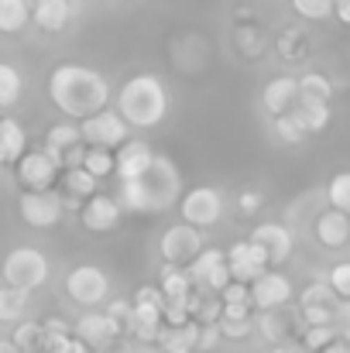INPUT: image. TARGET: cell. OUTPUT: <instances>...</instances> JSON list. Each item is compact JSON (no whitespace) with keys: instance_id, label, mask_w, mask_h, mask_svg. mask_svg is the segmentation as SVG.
<instances>
[{"instance_id":"obj_1","label":"cell","mask_w":350,"mask_h":353,"mask_svg":"<svg viewBox=\"0 0 350 353\" xmlns=\"http://www.w3.org/2000/svg\"><path fill=\"white\" fill-rule=\"evenodd\" d=\"M48 97L52 103L72 120H86L100 110H107L110 103V83L104 72L90 69V65H76L66 62L59 69H52L48 76Z\"/></svg>"},{"instance_id":"obj_2","label":"cell","mask_w":350,"mask_h":353,"mask_svg":"<svg viewBox=\"0 0 350 353\" xmlns=\"http://www.w3.org/2000/svg\"><path fill=\"white\" fill-rule=\"evenodd\" d=\"M179 196H182V175L175 161L165 154H155L151 168L141 179L120 182L117 206L127 213H165L179 203Z\"/></svg>"},{"instance_id":"obj_3","label":"cell","mask_w":350,"mask_h":353,"mask_svg":"<svg viewBox=\"0 0 350 353\" xmlns=\"http://www.w3.org/2000/svg\"><path fill=\"white\" fill-rule=\"evenodd\" d=\"M117 114L127 120V127H158L168 117V90L158 76L141 72L130 76L117 93Z\"/></svg>"},{"instance_id":"obj_4","label":"cell","mask_w":350,"mask_h":353,"mask_svg":"<svg viewBox=\"0 0 350 353\" xmlns=\"http://www.w3.org/2000/svg\"><path fill=\"white\" fill-rule=\"evenodd\" d=\"M0 274H3V285L21 288V292L31 295L35 288H41V285L48 281V257H45L38 247L21 243V247L7 250V257H3V264H0Z\"/></svg>"},{"instance_id":"obj_5","label":"cell","mask_w":350,"mask_h":353,"mask_svg":"<svg viewBox=\"0 0 350 353\" xmlns=\"http://www.w3.org/2000/svg\"><path fill=\"white\" fill-rule=\"evenodd\" d=\"M179 213H182V223H189L196 230L217 227L224 216V192L213 185H196L179 196Z\"/></svg>"},{"instance_id":"obj_6","label":"cell","mask_w":350,"mask_h":353,"mask_svg":"<svg viewBox=\"0 0 350 353\" xmlns=\"http://www.w3.org/2000/svg\"><path fill=\"white\" fill-rule=\"evenodd\" d=\"M66 295L76 305H100L110 295V278L97 264H79L66 274Z\"/></svg>"},{"instance_id":"obj_7","label":"cell","mask_w":350,"mask_h":353,"mask_svg":"<svg viewBox=\"0 0 350 353\" xmlns=\"http://www.w3.org/2000/svg\"><path fill=\"white\" fill-rule=\"evenodd\" d=\"M127 130H130L127 120L120 117L117 110H100L93 117L79 120V137H83L86 148H104V151L120 148L127 141Z\"/></svg>"},{"instance_id":"obj_8","label":"cell","mask_w":350,"mask_h":353,"mask_svg":"<svg viewBox=\"0 0 350 353\" xmlns=\"http://www.w3.org/2000/svg\"><path fill=\"white\" fill-rule=\"evenodd\" d=\"M17 213H21V220H24L28 227H35V230H52V227L62 220L66 206H62V196H59L55 189H41V192H24V196L17 199Z\"/></svg>"},{"instance_id":"obj_9","label":"cell","mask_w":350,"mask_h":353,"mask_svg":"<svg viewBox=\"0 0 350 353\" xmlns=\"http://www.w3.org/2000/svg\"><path fill=\"white\" fill-rule=\"evenodd\" d=\"M227 254V271H231V281H240V285H251L254 278H261L268 271V254L247 236V240H237L231 243Z\"/></svg>"},{"instance_id":"obj_10","label":"cell","mask_w":350,"mask_h":353,"mask_svg":"<svg viewBox=\"0 0 350 353\" xmlns=\"http://www.w3.org/2000/svg\"><path fill=\"white\" fill-rule=\"evenodd\" d=\"M162 257H165V264H175V268H189L193 264V257L203 250V234L196 230V227H189V223H175V227H168L165 234H162Z\"/></svg>"},{"instance_id":"obj_11","label":"cell","mask_w":350,"mask_h":353,"mask_svg":"<svg viewBox=\"0 0 350 353\" xmlns=\"http://www.w3.org/2000/svg\"><path fill=\"white\" fill-rule=\"evenodd\" d=\"M186 274H189V281H193V285L200 281L206 292H224V288L231 285L227 254H224L220 247H213V250H200V254L193 257V264L186 268Z\"/></svg>"},{"instance_id":"obj_12","label":"cell","mask_w":350,"mask_h":353,"mask_svg":"<svg viewBox=\"0 0 350 353\" xmlns=\"http://www.w3.org/2000/svg\"><path fill=\"white\" fill-rule=\"evenodd\" d=\"M62 165H55L45 151H24L21 161H17V182L28 189V192H41V189H52L55 179H59Z\"/></svg>"},{"instance_id":"obj_13","label":"cell","mask_w":350,"mask_h":353,"mask_svg":"<svg viewBox=\"0 0 350 353\" xmlns=\"http://www.w3.org/2000/svg\"><path fill=\"white\" fill-rule=\"evenodd\" d=\"M72 336L79 340V343H86V347H97V350H104V347H110L117 343L120 336H124V326L110 319L107 312H86V316H79V323L72 326Z\"/></svg>"},{"instance_id":"obj_14","label":"cell","mask_w":350,"mask_h":353,"mask_svg":"<svg viewBox=\"0 0 350 353\" xmlns=\"http://www.w3.org/2000/svg\"><path fill=\"white\" fill-rule=\"evenodd\" d=\"M247 288H251V305L261 309V312L282 309V305L292 299V281H289L282 271H264V274L254 278Z\"/></svg>"},{"instance_id":"obj_15","label":"cell","mask_w":350,"mask_h":353,"mask_svg":"<svg viewBox=\"0 0 350 353\" xmlns=\"http://www.w3.org/2000/svg\"><path fill=\"white\" fill-rule=\"evenodd\" d=\"M155 161V151L144 144V141H124L114 154V175L120 182H130V179H141Z\"/></svg>"},{"instance_id":"obj_16","label":"cell","mask_w":350,"mask_h":353,"mask_svg":"<svg viewBox=\"0 0 350 353\" xmlns=\"http://www.w3.org/2000/svg\"><path fill=\"white\" fill-rule=\"evenodd\" d=\"M251 240L268 254V264H285L292 257V247H295V236L285 223H261V227H254Z\"/></svg>"},{"instance_id":"obj_17","label":"cell","mask_w":350,"mask_h":353,"mask_svg":"<svg viewBox=\"0 0 350 353\" xmlns=\"http://www.w3.org/2000/svg\"><path fill=\"white\" fill-rule=\"evenodd\" d=\"M120 206H117L114 196H90L86 206H83V227L90 234H110L120 227Z\"/></svg>"},{"instance_id":"obj_18","label":"cell","mask_w":350,"mask_h":353,"mask_svg":"<svg viewBox=\"0 0 350 353\" xmlns=\"http://www.w3.org/2000/svg\"><path fill=\"white\" fill-rule=\"evenodd\" d=\"M295 100H299V83H295L292 76H275V79L264 83L261 103H264V110H268L271 117L289 114V110L295 107Z\"/></svg>"},{"instance_id":"obj_19","label":"cell","mask_w":350,"mask_h":353,"mask_svg":"<svg viewBox=\"0 0 350 353\" xmlns=\"http://www.w3.org/2000/svg\"><path fill=\"white\" fill-rule=\"evenodd\" d=\"M72 0H31V21L41 31H62L72 21Z\"/></svg>"},{"instance_id":"obj_20","label":"cell","mask_w":350,"mask_h":353,"mask_svg":"<svg viewBox=\"0 0 350 353\" xmlns=\"http://www.w3.org/2000/svg\"><path fill=\"white\" fill-rule=\"evenodd\" d=\"M316 240L323 247H347L350 243V216L340 210H323L316 216Z\"/></svg>"},{"instance_id":"obj_21","label":"cell","mask_w":350,"mask_h":353,"mask_svg":"<svg viewBox=\"0 0 350 353\" xmlns=\"http://www.w3.org/2000/svg\"><path fill=\"white\" fill-rule=\"evenodd\" d=\"M28 148V134L14 117H0V168L3 165H17L21 154Z\"/></svg>"},{"instance_id":"obj_22","label":"cell","mask_w":350,"mask_h":353,"mask_svg":"<svg viewBox=\"0 0 350 353\" xmlns=\"http://www.w3.org/2000/svg\"><path fill=\"white\" fill-rule=\"evenodd\" d=\"M196 340H200V323H196V319H189L186 326L162 330L158 347H162V353H193L196 350Z\"/></svg>"},{"instance_id":"obj_23","label":"cell","mask_w":350,"mask_h":353,"mask_svg":"<svg viewBox=\"0 0 350 353\" xmlns=\"http://www.w3.org/2000/svg\"><path fill=\"white\" fill-rule=\"evenodd\" d=\"M289 114L299 120V127H302L306 134H320V130H327V123H330V103L295 100V107H292Z\"/></svg>"},{"instance_id":"obj_24","label":"cell","mask_w":350,"mask_h":353,"mask_svg":"<svg viewBox=\"0 0 350 353\" xmlns=\"http://www.w3.org/2000/svg\"><path fill=\"white\" fill-rule=\"evenodd\" d=\"M220 305H224V316L220 319H251V288L240 285V281H231L224 292H220Z\"/></svg>"},{"instance_id":"obj_25","label":"cell","mask_w":350,"mask_h":353,"mask_svg":"<svg viewBox=\"0 0 350 353\" xmlns=\"http://www.w3.org/2000/svg\"><path fill=\"white\" fill-rule=\"evenodd\" d=\"M31 21V0H0V31L17 34Z\"/></svg>"},{"instance_id":"obj_26","label":"cell","mask_w":350,"mask_h":353,"mask_svg":"<svg viewBox=\"0 0 350 353\" xmlns=\"http://www.w3.org/2000/svg\"><path fill=\"white\" fill-rule=\"evenodd\" d=\"M28 312V292L0 285V323H21Z\"/></svg>"},{"instance_id":"obj_27","label":"cell","mask_w":350,"mask_h":353,"mask_svg":"<svg viewBox=\"0 0 350 353\" xmlns=\"http://www.w3.org/2000/svg\"><path fill=\"white\" fill-rule=\"evenodd\" d=\"M299 83V100H313V103H330L333 97V83L323 76V72H306Z\"/></svg>"},{"instance_id":"obj_28","label":"cell","mask_w":350,"mask_h":353,"mask_svg":"<svg viewBox=\"0 0 350 353\" xmlns=\"http://www.w3.org/2000/svg\"><path fill=\"white\" fill-rule=\"evenodd\" d=\"M189 292H193V281H189L186 268L162 264V295L165 299H186Z\"/></svg>"},{"instance_id":"obj_29","label":"cell","mask_w":350,"mask_h":353,"mask_svg":"<svg viewBox=\"0 0 350 353\" xmlns=\"http://www.w3.org/2000/svg\"><path fill=\"white\" fill-rule=\"evenodd\" d=\"M21 93H24V79H21V72H17L10 62H0V110L14 107V103L21 100Z\"/></svg>"},{"instance_id":"obj_30","label":"cell","mask_w":350,"mask_h":353,"mask_svg":"<svg viewBox=\"0 0 350 353\" xmlns=\"http://www.w3.org/2000/svg\"><path fill=\"white\" fill-rule=\"evenodd\" d=\"M257 333L271 343V347H278V343H285V336H289V319L278 312V309H271V312H261L257 316Z\"/></svg>"},{"instance_id":"obj_31","label":"cell","mask_w":350,"mask_h":353,"mask_svg":"<svg viewBox=\"0 0 350 353\" xmlns=\"http://www.w3.org/2000/svg\"><path fill=\"white\" fill-rule=\"evenodd\" d=\"M45 144L66 154L69 148L83 144V137H79V123H72V120H66V123H52L48 134H45Z\"/></svg>"},{"instance_id":"obj_32","label":"cell","mask_w":350,"mask_h":353,"mask_svg":"<svg viewBox=\"0 0 350 353\" xmlns=\"http://www.w3.org/2000/svg\"><path fill=\"white\" fill-rule=\"evenodd\" d=\"M340 299L333 295V288L327 285V281H309L306 288H302V295H299V305L302 309H333Z\"/></svg>"},{"instance_id":"obj_33","label":"cell","mask_w":350,"mask_h":353,"mask_svg":"<svg viewBox=\"0 0 350 353\" xmlns=\"http://www.w3.org/2000/svg\"><path fill=\"white\" fill-rule=\"evenodd\" d=\"M66 192L72 199H90L97 196V179L86 168H66Z\"/></svg>"},{"instance_id":"obj_34","label":"cell","mask_w":350,"mask_h":353,"mask_svg":"<svg viewBox=\"0 0 350 353\" xmlns=\"http://www.w3.org/2000/svg\"><path fill=\"white\" fill-rule=\"evenodd\" d=\"M10 343H14L21 353H41V323H31V319L17 323Z\"/></svg>"},{"instance_id":"obj_35","label":"cell","mask_w":350,"mask_h":353,"mask_svg":"<svg viewBox=\"0 0 350 353\" xmlns=\"http://www.w3.org/2000/svg\"><path fill=\"white\" fill-rule=\"evenodd\" d=\"M327 203L330 210H340L350 216V172H337L327 185Z\"/></svg>"},{"instance_id":"obj_36","label":"cell","mask_w":350,"mask_h":353,"mask_svg":"<svg viewBox=\"0 0 350 353\" xmlns=\"http://www.w3.org/2000/svg\"><path fill=\"white\" fill-rule=\"evenodd\" d=\"M83 168L100 182V179H107V175H114V154L110 151H104V148H86V158H83Z\"/></svg>"},{"instance_id":"obj_37","label":"cell","mask_w":350,"mask_h":353,"mask_svg":"<svg viewBox=\"0 0 350 353\" xmlns=\"http://www.w3.org/2000/svg\"><path fill=\"white\" fill-rule=\"evenodd\" d=\"M330 288H333V295L337 299H350V261H337L330 271H327V278H323Z\"/></svg>"},{"instance_id":"obj_38","label":"cell","mask_w":350,"mask_h":353,"mask_svg":"<svg viewBox=\"0 0 350 353\" xmlns=\"http://www.w3.org/2000/svg\"><path fill=\"white\" fill-rule=\"evenodd\" d=\"M292 10L306 21H323L333 14V0H292Z\"/></svg>"},{"instance_id":"obj_39","label":"cell","mask_w":350,"mask_h":353,"mask_svg":"<svg viewBox=\"0 0 350 353\" xmlns=\"http://www.w3.org/2000/svg\"><path fill=\"white\" fill-rule=\"evenodd\" d=\"M337 340V333H333V326H309L306 330V336H302V347L309 353H320L323 347H330Z\"/></svg>"},{"instance_id":"obj_40","label":"cell","mask_w":350,"mask_h":353,"mask_svg":"<svg viewBox=\"0 0 350 353\" xmlns=\"http://www.w3.org/2000/svg\"><path fill=\"white\" fill-rule=\"evenodd\" d=\"M275 134H278V141H285V144H299V141L306 137V130L299 127V120L292 117V114L275 117Z\"/></svg>"},{"instance_id":"obj_41","label":"cell","mask_w":350,"mask_h":353,"mask_svg":"<svg viewBox=\"0 0 350 353\" xmlns=\"http://www.w3.org/2000/svg\"><path fill=\"white\" fill-rule=\"evenodd\" d=\"M333 333H337V340L350 343V299H340L333 305Z\"/></svg>"},{"instance_id":"obj_42","label":"cell","mask_w":350,"mask_h":353,"mask_svg":"<svg viewBox=\"0 0 350 353\" xmlns=\"http://www.w3.org/2000/svg\"><path fill=\"white\" fill-rule=\"evenodd\" d=\"M217 326H220V336H227V340H244V336H251L254 319H220Z\"/></svg>"},{"instance_id":"obj_43","label":"cell","mask_w":350,"mask_h":353,"mask_svg":"<svg viewBox=\"0 0 350 353\" xmlns=\"http://www.w3.org/2000/svg\"><path fill=\"white\" fill-rule=\"evenodd\" d=\"M261 206H264V196H261L257 189H244V192L237 196V210H240V213H247V216H251V213H257Z\"/></svg>"},{"instance_id":"obj_44","label":"cell","mask_w":350,"mask_h":353,"mask_svg":"<svg viewBox=\"0 0 350 353\" xmlns=\"http://www.w3.org/2000/svg\"><path fill=\"white\" fill-rule=\"evenodd\" d=\"M220 343V326L217 323H200V340H196V350H213Z\"/></svg>"},{"instance_id":"obj_45","label":"cell","mask_w":350,"mask_h":353,"mask_svg":"<svg viewBox=\"0 0 350 353\" xmlns=\"http://www.w3.org/2000/svg\"><path fill=\"white\" fill-rule=\"evenodd\" d=\"M107 316H110V319H117V323L124 326V323L130 319V302H127V299H114V302L107 305Z\"/></svg>"},{"instance_id":"obj_46","label":"cell","mask_w":350,"mask_h":353,"mask_svg":"<svg viewBox=\"0 0 350 353\" xmlns=\"http://www.w3.org/2000/svg\"><path fill=\"white\" fill-rule=\"evenodd\" d=\"M52 353H90V347H86V343H79L76 336H69V340H66L59 350H52Z\"/></svg>"},{"instance_id":"obj_47","label":"cell","mask_w":350,"mask_h":353,"mask_svg":"<svg viewBox=\"0 0 350 353\" xmlns=\"http://www.w3.org/2000/svg\"><path fill=\"white\" fill-rule=\"evenodd\" d=\"M333 14H337L344 24H350V0H333Z\"/></svg>"},{"instance_id":"obj_48","label":"cell","mask_w":350,"mask_h":353,"mask_svg":"<svg viewBox=\"0 0 350 353\" xmlns=\"http://www.w3.org/2000/svg\"><path fill=\"white\" fill-rule=\"evenodd\" d=\"M268 353H309L302 343H292V340H285V343H278L275 350H268Z\"/></svg>"},{"instance_id":"obj_49","label":"cell","mask_w":350,"mask_h":353,"mask_svg":"<svg viewBox=\"0 0 350 353\" xmlns=\"http://www.w3.org/2000/svg\"><path fill=\"white\" fill-rule=\"evenodd\" d=\"M320 353H350V343H344V340H333L330 347H323Z\"/></svg>"},{"instance_id":"obj_50","label":"cell","mask_w":350,"mask_h":353,"mask_svg":"<svg viewBox=\"0 0 350 353\" xmlns=\"http://www.w3.org/2000/svg\"><path fill=\"white\" fill-rule=\"evenodd\" d=\"M100 353H134V347L130 343H110V347H104Z\"/></svg>"},{"instance_id":"obj_51","label":"cell","mask_w":350,"mask_h":353,"mask_svg":"<svg viewBox=\"0 0 350 353\" xmlns=\"http://www.w3.org/2000/svg\"><path fill=\"white\" fill-rule=\"evenodd\" d=\"M134 353H162L158 343H134Z\"/></svg>"},{"instance_id":"obj_52","label":"cell","mask_w":350,"mask_h":353,"mask_svg":"<svg viewBox=\"0 0 350 353\" xmlns=\"http://www.w3.org/2000/svg\"><path fill=\"white\" fill-rule=\"evenodd\" d=\"M0 353H21V350H17L10 340H0Z\"/></svg>"},{"instance_id":"obj_53","label":"cell","mask_w":350,"mask_h":353,"mask_svg":"<svg viewBox=\"0 0 350 353\" xmlns=\"http://www.w3.org/2000/svg\"><path fill=\"white\" fill-rule=\"evenodd\" d=\"M0 172H3V168H0Z\"/></svg>"}]
</instances>
